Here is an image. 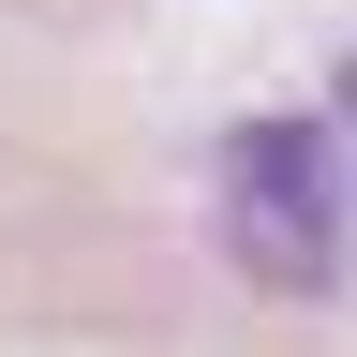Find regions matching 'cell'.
<instances>
[{
	"label": "cell",
	"mask_w": 357,
	"mask_h": 357,
	"mask_svg": "<svg viewBox=\"0 0 357 357\" xmlns=\"http://www.w3.org/2000/svg\"><path fill=\"white\" fill-rule=\"evenodd\" d=\"M223 253H238L268 298H328L342 283L357 208H342V149L312 119H238L223 134Z\"/></svg>",
	"instance_id": "6da1fadb"
},
{
	"label": "cell",
	"mask_w": 357,
	"mask_h": 357,
	"mask_svg": "<svg viewBox=\"0 0 357 357\" xmlns=\"http://www.w3.org/2000/svg\"><path fill=\"white\" fill-rule=\"evenodd\" d=\"M342 119H357V60H342Z\"/></svg>",
	"instance_id": "7a4b0ae2"
}]
</instances>
